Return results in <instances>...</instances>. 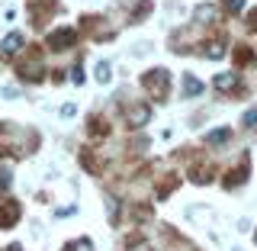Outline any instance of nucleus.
Listing matches in <instances>:
<instances>
[{
  "label": "nucleus",
  "instance_id": "a211bd4d",
  "mask_svg": "<svg viewBox=\"0 0 257 251\" xmlns=\"http://www.w3.org/2000/svg\"><path fill=\"white\" fill-rule=\"evenodd\" d=\"M71 80H74V84H84V71H80V68H74V74H71Z\"/></svg>",
  "mask_w": 257,
  "mask_h": 251
},
{
  "label": "nucleus",
  "instance_id": "f3484780",
  "mask_svg": "<svg viewBox=\"0 0 257 251\" xmlns=\"http://www.w3.org/2000/svg\"><path fill=\"white\" fill-rule=\"evenodd\" d=\"M116 209H119V206H116V200H109V203H106V213H109V219H116Z\"/></svg>",
  "mask_w": 257,
  "mask_h": 251
},
{
  "label": "nucleus",
  "instance_id": "423d86ee",
  "mask_svg": "<svg viewBox=\"0 0 257 251\" xmlns=\"http://www.w3.org/2000/svg\"><path fill=\"white\" fill-rule=\"evenodd\" d=\"M193 16H196V23H212L215 20V7L212 4H199L196 10H193Z\"/></svg>",
  "mask_w": 257,
  "mask_h": 251
},
{
  "label": "nucleus",
  "instance_id": "6ab92c4d",
  "mask_svg": "<svg viewBox=\"0 0 257 251\" xmlns=\"http://www.w3.org/2000/svg\"><path fill=\"white\" fill-rule=\"evenodd\" d=\"M10 251H23V248H20V245H13V248H10Z\"/></svg>",
  "mask_w": 257,
  "mask_h": 251
},
{
  "label": "nucleus",
  "instance_id": "f03ea898",
  "mask_svg": "<svg viewBox=\"0 0 257 251\" xmlns=\"http://www.w3.org/2000/svg\"><path fill=\"white\" fill-rule=\"evenodd\" d=\"M48 45L52 48H71L74 45V29H58L48 36Z\"/></svg>",
  "mask_w": 257,
  "mask_h": 251
},
{
  "label": "nucleus",
  "instance_id": "6e6552de",
  "mask_svg": "<svg viewBox=\"0 0 257 251\" xmlns=\"http://www.w3.org/2000/svg\"><path fill=\"white\" fill-rule=\"evenodd\" d=\"M16 216H20V206H16V203H10V206H0V225L13 222Z\"/></svg>",
  "mask_w": 257,
  "mask_h": 251
},
{
  "label": "nucleus",
  "instance_id": "4468645a",
  "mask_svg": "<svg viewBox=\"0 0 257 251\" xmlns=\"http://www.w3.org/2000/svg\"><path fill=\"white\" fill-rule=\"evenodd\" d=\"M257 123V110H247L244 113V126H254Z\"/></svg>",
  "mask_w": 257,
  "mask_h": 251
},
{
  "label": "nucleus",
  "instance_id": "f8f14e48",
  "mask_svg": "<svg viewBox=\"0 0 257 251\" xmlns=\"http://www.w3.org/2000/svg\"><path fill=\"white\" fill-rule=\"evenodd\" d=\"M68 251H93V241L90 238H77V241H71Z\"/></svg>",
  "mask_w": 257,
  "mask_h": 251
},
{
  "label": "nucleus",
  "instance_id": "dca6fc26",
  "mask_svg": "<svg viewBox=\"0 0 257 251\" xmlns=\"http://www.w3.org/2000/svg\"><path fill=\"white\" fill-rule=\"evenodd\" d=\"M225 7H228V10H241V7H244V0H225Z\"/></svg>",
  "mask_w": 257,
  "mask_h": 251
},
{
  "label": "nucleus",
  "instance_id": "9d476101",
  "mask_svg": "<svg viewBox=\"0 0 257 251\" xmlns=\"http://www.w3.org/2000/svg\"><path fill=\"white\" fill-rule=\"evenodd\" d=\"M109 77H112V68H109V61H96V80H100V84H106Z\"/></svg>",
  "mask_w": 257,
  "mask_h": 251
},
{
  "label": "nucleus",
  "instance_id": "0eeeda50",
  "mask_svg": "<svg viewBox=\"0 0 257 251\" xmlns=\"http://www.w3.org/2000/svg\"><path fill=\"white\" fill-rule=\"evenodd\" d=\"M183 94H187V97H196V94H203V84H199V80L193 77V74H187V77H183Z\"/></svg>",
  "mask_w": 257,
  "mask_h": 251
},
{
  "label": "nucleus",
  "instance_id": "aec40b11",
  "mask_svg": "<svg viewBox=\"0 0 257 251\" xmlns=\"http://www.w3.org/2000/svg\"><path fill=\"white\" fill-rule=\"evenodd\" d=\"M254 238H257V235H254Z\"/></svg>",
  "mask_w": 257,
  "mask_h": 251
},
{
  "label": "nucleus",
  "instance_id": "39448f33",
  "mask_svg": "<svg viewBox=\"0 0 257 251\" xmlns=\"http://www.w3.org/2000/svg\"><path fill=\"white\" fill-rule=\"evenodd\" d=\"M148 119H151L148 107H132V110H128V123H132V126H145Z\"/></svg>",
  "mask_w": 257,
  "mask_h": 251
},
{
  "label": "nucleus",
  "instance_id": "ddd939ff",
  "mask_svg": "<svg viewBox=\"0 0 257 251\" xmlns=\"http://www.w3.org/2000/svg\"><path fill=\"white\" fill-rule=\"evenodd\" d=\"M128 251H155L148 245V241H132V245H128Z\"/></svg>",
  "mask_w": 257,
  "mask_h": 251
},
{
  "label": "nucleus",
  "instance_id": "1a4fd4ad",
  "mask_svg": "<svg viewBox=\"0 0 257 251\" xmlns=\"http://www.w3.org/2000/svg\"><path fill=\"white\" fill-rule=\"evenodd\" d=\"M203 55H206V58H222V55H225V45L222 42H206Z\"/></svg>",
  "mask_w": 257,
  "mask_h": 251
},
{
  "label": "nucleus",
  "instance_id": "7ed1b4c3",
  "mask_svg": "<svg viewBox=\"0 0 257 251\" xmlns=\"http://www.w3.org/2000/svg\"><path fill=\"white\" fill-rule=\"evenodd\" d=\"M0 48H4V55H10V58H13V55H20L23 52V36H20V32H10V36L0 42Z\"/></svg>",
  "mask_w": 257,
  "mask_h": 251
},
{
  "label": "nucleus",
  "instance_id": "9b49d317",
  "mask_svg": "<svg viewBox=\"0 0 257 251\" xmlns=\"http://www.w3.org/2000/svg\"><path fill=\"white\" fill-rule=\"evenodd\" d=\"M228 135H231L228 129H215V132L206 135V142H209V145H222V142H228Z\"/></svg>",
  "mask_w": 257,
  "mask_h": 251
},
{
  "label": "nucleus",
  "instance_id": "f257e3e1",
  "mask_svg": "<svg viewBox=\"0 0 257 251\" xmlns=\"http://www.w3.org/2000/svg\"><path fill=\"white\" fill-rule=\"evenodd\" d=\"M145 87H148L158 100H164V97H167V87H171V74H167L164 68H155L151 74H145Z\"/></svg>",
  "mask_w": 257,
  "mask_h": 251
},
{
  "label": "nucleus",
  "instance_id": "20e7f679",
  "mask_svg": "<svg viewBox=\"0 0 257 251\" xmlns=\"http://www.w3.org/2000/svg\"><path fill=\"white\" fill-rule=\"evenodd\" d=\"M212 87L215 91H231V87H238V74L235 71H222V74H215Z\"/></svg>",
  "mask_w": 257,
  "mask_h": 251
},
{
  "label": "nucleus",
  "instance_id": "2eb2a0df",
  "mask_svg": "<svg viewBox=\"0 0 257 251\" xmlns=\"http://www.w3.org/2000/svg\"><path fill=\"white\" fill-rule=\"evenodd\" d=\"M10 181H13L10 171H0V187H10Z\"/></svg>",
  "mask_w": 257,
  "mask_h": 251
}]
</instances>
